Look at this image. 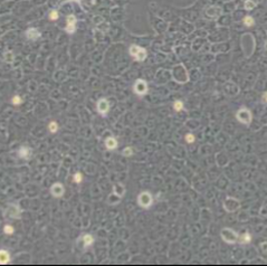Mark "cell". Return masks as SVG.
I'll return each instance as SVG.
<instances>
[{"label":"cell","instance_id":"obj_4","mask_svg":"<svg viewBox=\"0 0 267 266\" xmlns=\"http://www.w3.org/2000/svg\"><path fill=\"white\" fill-rule=\"evenodd\" d=\"M147 83L144 82V81H138L137 84H135V86H134V91H135V93H138L140 95L144 94V93L147 92Z\"/></svg>","mask_w":267,"mask_h":266},{"label":"cell","instance_id":"obj_3","mask_svg":"<svg viewBox=\"0 0 267 266\" xmlns=\"http://www.w3.org/2000/svg\"><path fill=\"white\" fill-rule=\"evenodd\" d=\"M221 236H222V238L225 239L227 243H235L236 239H237V235L231 229H228V228H225V229L222 230Z\"/></svg>","mask_w":267,"mask_h":266},{"label":"cell","instance_id":"obj_25","mask_svg":"<svg viewBox=\"0 0 267 266\" xmlns=\"http://www.w3.org/2000/svg\"><path fill=\"white\" fill-rule=\"evenodd\" d=\"M12 103H14V104H19V103H20V97H19V96H15L14 100H12Z\"/></svg>","mask_w":267,"mask_h":266},{"label":"cell","instance_id":"obj_11","mask_svg":"<svg viewBox=\"0 0 267 266\" xmlns=\"http://www.w3.org/2000/svg\"><path fill=\"white\" fill-rule=\"evenodd\" d=\"M106 147L109 148V149H114V148L116 147V141L112 138L109 139V140L106 141Z\"/></svg>","mask_w":267,"mask_h":266},{"label":"cell","instance_id":"obj_10","mask_svg":"<svg viewBox=\"0 0 267 266\" xmlns=\"http://www.w3.org/2000/svg\"><path fill=\"white\" fill-rule=\"evenodd\" d=\"M249 242H250V235L248 233H245L243 236H240V243L246 244V243H249Z\"/></svg>","mask_w":267,"mask_h":266},{"label":"cell","instance_id":"obj_20","mask_svg":"<svg viewBox=\"0 0 267 266\" xmlns=\"http://www.w3.org/2000/svg\"><path fill=\"white\" fill-rule=\"evenodd\" d=\"M185 140H187V142H189V143H192L194 140V137L192 135V134H188L187 137H185Z\"/></svg>","mask_w":267,"mask_h":266},{"label":"cell","instance_id":"obj_12","mask_svg":"<svg viewBox=\"0 0 267 266\" xmlns=\"http://www.w3.org/2000/svg\"><path fill=\"white\" fill-rule=\"evenodd\" d=\"M9 261V255L5 252V250H1V264H5Z\"/></svg>","mask_w":267,"mask_h":266},{"label":"cell","instance_id":"obj_2","mask_svg":"<svg viewBox=\"0 0 267 266\" xmlns=\"http://www.w3.org/2000/svg\"><path fill=\"white\" fill-rule=\"evenodd\" d=\"M237 119L239 120L240 122L245 123V124H248L249 122L251 121V115H250V112L246 109H241V110L237 113Z\"/></svg>","mask_w":267,"mask_h":266},{"label":"cell","instance_id":"obj_6","mask_svg":"<svg viewBox=\"0 0 267 266\" xmlns=\"http://www.w3.org/2000/svg\"><path fill=\"white\" fill-rule=\"evenodd\" d=\"M75 24H76V18L74 16H69L67 18V28H66V30L68 33H74L75 31Z\"/></svg>","mask_w":267,"mask_h":266},{"label":"cell","instance_id":"obj_5","mask_svg":"<svg viewBox=\"0 0 267 266\" xmlns=\"http://www.w3.org/2000/svg\"><path fill=\"white\" fill-rule=\"evenodd\" d=\"M139 201H140V203H141L143 207H149V205L151 203L152 199H151V197H150V195H149V193H144L140 196Z\"/></svg>","mask_w":267,"mask_h":266},{"label":"cell","instance_id":"obj_21","mask_svg":"<svg viewBox=\"0 0 267 266\" xmlns=\"http://www.w3.org/2000/svg\"><path fill=\"white\" fill-rule=\"evenodd\" d=\"M49 17H50V19H54V20L57 19L58 18V14H57V11H55V10H54V11H52V12H50V15H49Z\"/></svg>","mask_w":267,"mask_h":266},{"label":"cell","instance_id":"obj_8","mask_svg":"<svg viewBox=\"0 0 267 266\" xmlns=\"http://www.w3.org/2000/svg\"><path fill=\"white\" fill-rule=\"evenodd\" d=\"M39 36H40V33L35 28H30L27 30V37L29 39H36Z\"/></svg>","mask_w":267,"mask_h":266},{"label":"cell","instance_id":"obj_16","mask_svg":"<svg viewBox=\"0 0 267 266\" xmlns=\"http://www.w3.org/2000/svg\"><path fill=\"white\" fill-rule=\"evenodd\" d=\"M244 22H245L246 26H251V25H254V19L251 17H246L244 19Z\"/></svg>","mask_w":267,"mask_h":266},{"label":"cell","instance_id":"obj_19","mask_svg":"<svg viewBox=\"0 0 267 266\" xmlns=\"http://www.w3.org/2000/svg\"><path fill=\"white\" fill-rule=\"evenodd\" d=\"M182 103L181 102L179 101V102H175V111H180V110H182Z\"/></svg>","mask_w":267,"mask_h":266},{"label":"cell","instance_id":"obj_22","mask_svg":"<svg viewBox=\"0 0 267 266\" xmlns=\"http://www.w3.org/2000/svg\"><path fill=\"white\" fill-rule=\"evenodd\" d=\"M123 154H124V156H131V154H132V150H131V148H126V149L123 151Z\"/></svg>","mask_w":267,"mask_h":266},{"label":"cell","instance_id":"obj_18","mask_svg":"<svg viewBox=\"0 0 267 266\" xmlns=\"http://www.w3.org/2000/svg\"><path fill=\"white\" fill-rule=\"evenodd\" d=\"M260 253H267V243H262L260 244Z\"/></svg>","mask_w":267,"mask_h":266},{"label":"cell","instance_id":"obj_9","mask_svg":"<svg viewBox=\"0 0 267 266\" xmlns=\"http://www.w3.org/2000/svg\"><path fill=\"white\" fill-rule=\"evenodd\" d=\"M52 191H53V193H54L55 196H59V195L63 193V187H62L60 184H55Z\"/></svg>","mask_w":267,"mask_h":266},{"label":"cell","instance_id":"obj_7","mask_svg":"<svg viewBox=\"0 0 267 266\" xmlns=\"http://www.w3.org/2000/svg\"><path fill=\"white\" fill-rule=\"evenodd\" d=\"M97 110H99V112L102 113V114L106 113L107 110H109V103H107V101H106V100H101V101L99 102Z\"/></svg>","mask_w":267,"mask_h":266},{"label":"cell","instance_id":"obj_23","mask_svg":"<svg viewBox=\"0 0 267 266\" xmlns=\"http://www.w3.org/2000/svg\"><path fill=\"white\" fill-rule=\"evenodd\" d=\"M5 231H6L7 234H12V233H14V228H12L11 226H6V227H5Z\"/></svg>","mask_w":267,"mask_h":266},{"label":"cell","instance_id":"obj_14","mask_svg":"<svg viewBox=\"0 0 267 266\" xmlns=\"http://www.w3.org/2000/svg\"><path fill=\"white\" fill-rule=\"evenodd\" d=\"M255 6H256V3L254 2V1H251V0H249V1H246V3H245V8L247 10H251L255 8Z\"/></svg>","mask_w":267,"mask_h":266},{"label":"cell","instance_id":"obj_15","mask_svg":"<svg viewBox=\"0 0 267 266\" xmlns=\"http://www.w3.org/2000/svg\"><path fill=\"white\" fill-rule=\"evenodd\" d=\"M29 154H30V150L29 149H25V148H22L21 150H20V156H29Z\"/></svg>","mask_w":267,"mask_h":266},{"label":"cell","instance_id":"obj_24","mask_svg":"<svg viewBox=\"0 0 267 266\" xmlns=\"http://www.w3.org/2000/svg\"><path fill=\"white\" fill-rule=\"evenodd\" d=\"M74 178H75V181H76V182H81V181H82V174L76 173Z\"/></svg>","mask_w":267,"mask_h":266},{"label":"cell","instance_id":"obj_17","mask_svg":"<svg viewBox=\"0 0 267 266\" xmlns=\"http://www.w3.org/2000/svg\"><path fill=\"white\" fill-rule=\"evenodd\" d=\"M49 130H50L52 132H56V131H57V123H56V122H52V123L49 124Z\"/></svg>","mask_w":267,"mask_h":266},{"label":"cell","instance_id":"obj_1","mask_svg":"<svg viewBox=\"0 0 267 266\" xmlns=\"http://www.w3.org/2000/svg\"><path fill=\"white\" fill-rule=\"evenodd\" d=\"M130 53H131V55L133 56L135 59H138V61H143L147 57V52L143 48H141V47L139 46H132L130 48Z\"/></svg>","mask_w":267,"mask_h":266},{"label":"cell","instance_id":"obj_13","mask_svg":"<svg viewBox=\"0 0 267 266\" xmlns=\"http://www.w3.org/2000/svg\"><path fill=\"white\" fill-rule=\"evenodd\" d=\"M84 244H85V246H88V245H91L93 243V237L91 236V235H85L84 236Z\"/></svg>","mask_w":267,"mask_h":266},{"label":"cell","instance_id":"obj_26","mask_svg":"<svg viewBox=\"0 0 267 266\" xmlns=\"http://www.w3.org/2000/svg\"><path fill=\"white\" fill-rule=\"evenodd\" d=\"M263 97H264V101L267 102V93H264V95H263Z\"/></svg>","mask_w":267,"mask_h":266}]
</instances>
